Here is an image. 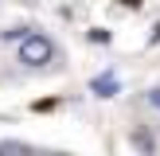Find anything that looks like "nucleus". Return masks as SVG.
<instances>
[{
  "instance_id": "39448f33",
  "label": "nucleus",
  "mask_w": 160,
  "mask_h": 156,
  "mask_svg": "<svg viewBox=\"0 0 160 156\" xmlns=\"http://www.w3.org/2000/svg\"><path fill=\"white\" fill-rule=\"evenodd\" d=\"M28 31H31V27H8V31H0V39H23Z\"/></svg>"
},
{
  "instance_id": "f03ea898",
  "label": "nucleus",
  "mask_w": 160,
  "mask_h": 156,
  "mask_svg": "<svg viewBox=\"0 0 160 156\" xmlns=\"http://www.w3.org/2000/svg\"><path fill=\"white\" fill-rule=\"evenodd\" d=\"M90 86H94V94H98V98H113V94H117V78H113V74H98Z\"/></svg>"
},
{
  "instance_id": "7ed1b4c3",
  "label": "nucleus",
  "mask_w": 160,
  "mask_h": 156,
  "mask_svg": "<svg viewBox=\"0 0 160 156\" xmlns=\"http://www.w3.org/2000/svg\"><path fill=\"white\" fill-rule=\"evenodd\" d=\"M28 148L31 144H23V140H0V152H4V156H23Z\"/></svg>"
},
{
  "instance_id": "423d86ee",
  "label": "nucleus",
  "mask_w": 160,
  "mask_h": 156,
  "mask_svg": "<svg viewBox=\"0 0 160 156\" xmlns=\"http://www.w3.org/2000/svg\"><path fill=\"white\" fill-rule=\"evenodd\" d=\"M148 101H152V105L160 109V90H152V94H148Z\"/></svg>"
},
{
  "instance_id": "6e6552de",
  "label": "nucleus",
  "mask_w": 160,
  "mask_h": 156,
  "mask_svg": "<svg viewBox=\"0 0 160 156\" xmlns=\"http://www.w3.org/2000/svg\"><path fill=\"white\" fill-rule=\"evenodd\" d=\"M125 4H137V0H125Z\"/></svg>"
},
{
  "instance_id": "0eeeda50",
  "label": "nucleus",
  "mask_w": 160,
  "mask_h": 156,
  "mask_svg": "<svg viewBox=\"0 0 160 156\" xmlns=\"http://www.w3.org/2000/svg\"><path fill=\"white\" fill-rule=\"evenodd\" d=\"M152 43H160V23H156V31H152Z\"/></svg>"
},
{
  "instance_id": "20e7f679",
  "label": "nucleus",
  "mask_w": 160,
  "mask_h": 156,
  "mask_svg": "<svg viewBox=\"0 0 160 156\" xmlns=\"http://www.w3.org/2000/svg\"><path fill=\"white\" fill-rule=\"evenodd\" d=\"M133 144H137L141 152H152V148H156V140H152V133H141V129H137V133H133Z\"/></svg>"
},
{
  "instance_id": "f257e3e1",
  "label": "nucleus",
  "mask_w": 160,
  "mask_h": 156,
  "mask_svg": "<svg viewBox=\"0 0 160 156\" xmlns=\"http://www.w3.org/2000/svg\"><path fill=\"white\" fill-rule=\"evenodd\" d=\"M16 59H20L23 66L39 70V66H47V62L55 59V43H51L47 35H39V31H28V35L20 39V51H16Z\"/></svg>"
}]
</instances>
